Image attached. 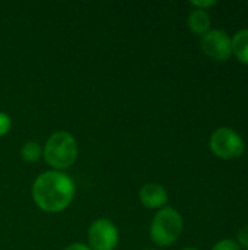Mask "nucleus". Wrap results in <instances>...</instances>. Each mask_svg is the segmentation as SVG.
Returning <instances> with one entry per match:
<instances>
[{"instance_id": "obj_1", "label": "nucleus", "mask_w": 248, "mask_h": 250, "mask_svg": "<svg viewBox=\"0 0 248 250\" xmlns=\"http://www.w3.org/2000/svg\"><path fill=\"white\" fill-rule=\"evenodd\" d=\"M76 193L73 179L64 171L41 173L32 185L34 204L47 214H58L69 208Z\"/></svg>"}, {"instance_id": "obj_2", "label": "nucleus", "mask_w": 248, "mask_h": 250, "mask_svg": "<svg viewBox=\"0 0 248 250\" xmlns=\"http://www.w3.org/2000/svg\"><path fill=\"white\" fill-rule=\"evenodd\" d=\"M79 155V146L75 136L66 130H57L51 133L42 146V158L56 171H64L70 168Z\"/></svg>"}, {"instance_id": "obj_3", "label": "nucleus", "mask_w": 248, "mask_h": 250, "mask_svg": "<svg viewBox=\"0 0 248 250\" xmlns=\"http://www.w3.org/2000/svg\"><path fill=\"white\" fill-rule=\"evenodd\" d=\"M183 230V215L172 207H164L153 215L149 227V236L156 246L167 248L180 239Z\"/></svg>"}, {"instance_id": "obj_4", "label": "nucleus", "mask_w": 248, "mask_h": 250, "mask_svg": "<svg viewBox=\"0 0 248 250\" xmlns=\"http://www.w3.org/2000/svg\"><path fill=\"white\" fill-rule=\"evenodd\" d=\"M209 148L213 155L222 160H235L244 154L246 144L238 132L231 127H218L209 139Z\"/></svg>"}, {"instance_id": "obj_5", "label": "nucleus", "mask_w": 248, "mask_h": 250, "mask_svg": "<svg viewBox=\"0 0 248 250\" xmlns=\"http://www.w3.org/2000/svg\"><path fill=\"white\" fill-rule=\"evenodd\" d=\"M120 234L117 226L108 218H98L88 229V246L92 250H115Z\"/></svg>"}, {"instance_id": "obj_6", "label": "nucleus", "mask_w": 248, "mask_h": 250, "mask_svg": "<svg viewBox=\"0 0 248 250\" xmlns=\"http://www.w3.org/2000/svg\"><path fill=\"white\" fill-rule=\"evenodd\" d=\"M202 51L212 60L227 62L232 56L231 37L224 29H210L200 40Z\"/></svg>"}, {"instance_id": "obj_7", "label": "nucleus", "mask_w": 248, "mask_h": 250, "mask_svg": "<svg viewBox=\"0 0 248 250\" xmlns=\"http://www.w3.org/2000/svg\"><path fill=\"white\" fill-rule=\"evenodd\" d=\"M139 201L148 209H161L167 207L168 192L159 183H146L139 190Z\"/></svg>"}, {"instance_id": "obj_8", "label": "nucleus", "mask_w": 248, "mask_h": 250, "mask_svg": "<svg viewBox=\"0 0 248 250\" xmlns=\"http://www.w3.org/2000/svg\"><path fill=\"white\" fill-rule=\"evenodd\" d=\"M210 25H212V21L206 10L193 9L187 18V26L194 35L203 37L206 32L210 31Z\"/></svg>"}, {"instance_id": "obj_9", "label": "nucleus", "mask_w": 248, "mask_h": 250, "mask_svg": "<svg viewBox=\"0 0 248 250\" xmlns=\"http://www.w3.org/2000/svg\"><path fill=\"white\" fill-rule=\"evenodd\" d=\"M232 54L238 62L248 66V29H240L231 37Z\"/></svg>"}, {"instance_id": "obj_10", "label": "nucleus", "mask_w": 248, "mask_h": 250, "mask_svg": "<svg viewBox=\"0 0 248 250\" xmlns=\"http://www.w3.org/2000/svg\"><path fill=\"white\" fill-rule=\"evenodd\" d=\"M20 158L25 163H37L42 157V146L35 141H28L20 146Z\"/></svg>"}, {"instance_id": "obj_11", "label": "nucleus", "mask_w": 248, "mask_h": 250, "mask_svg": "<svg viewBox=\"0 0 248 250\" xmlns=\"http://www.w3.org/2000/svg\"><path fill=\"white\" fill-rule=\"evenodd\" d=\"M12 129V119L7 113L0 111V138L6 136Z\"/></svg>"}, {"instance_id": "obj_12", "label": "nucleus", "mask_w": 248, "mask_h": 250, "mask_svg": "<svg viewBox=\"0 0 248 250\" xmlns=\"http://www.w3.org/2000/svg\"><path fill=\"white\" fill-rule=\"evenodd\" d=\"M212 250H241V248L238 246V243L235 240H231V239H225V240H221L218 242Z\"/></svg>"}, {"instance_id": "obj_13", "label": "nucleus", "mask_w": 248, "mask_h": 250, "mask_svg": "<svg viewBox=\"0 0 248 250\" xmlns=\"http://www.w3.org/2000/svg\"><path fill=\"white\" fill-rule=\"evenodd\" d=\"M235 242L238 243V246H240L241 249L248 250V224H246V226L238 231L237 240H235Z\"/></svg>"}, {"instance_id": "obj_14", "label": "nucleus", "mask_w": 248, "mask_h": 250, "mask_svg": "<svg viewBox=\"0 0 248 250\" xmlns=\"http://www.w3.org/2000/svg\"><path fill=\"white\" fill-rule=\"evenodd\" d=\"M190 4H191L194 9L206 10V12H208V9H210V7H213V6H216V4H218V1H215V0H194V1H190Z\"/></svg>"}, {"instance_id": "obj_15", "label": "nucleus", "mask_w": 248, "mask_h": 250, "mask_svg": "<svg viewBox=\"0 0 248 250\" xmlns=\"http://www.w3.org/2000/svg\"><path fill=\"white\" fill-rule=\"evenodd\" d=\"M63 250H92L88 245H83V243H72L69 246H66Z\"/></svg>"}, {"instance_id": "obj_16", "label": "nucleus", "mask_w": 248, "mask_h": 250, "mask_svg": "<svg viewBox=\"0 0 248 250\" xmlns=\"http://www.w3.org/2000/svg\"><path fill=\"white\" fill-rule=\"evenodd\" d=\"M181 250H199L197 248H184V249H181Z\"/></svg>"}, {"instance_id": "obj_17", "label": "nucleus", "mask_w": 248, "mask_h": 250, "mask_svg": "<svg viewBox=\"0 0 248 250\" xmlns=\"http://www.w3.org/2000/svg\"><path fill=\"white\" fill-rule=\"evenodd\" d=\"M143 250H156V249H143Z\"/></svg>"}]
</instances>
